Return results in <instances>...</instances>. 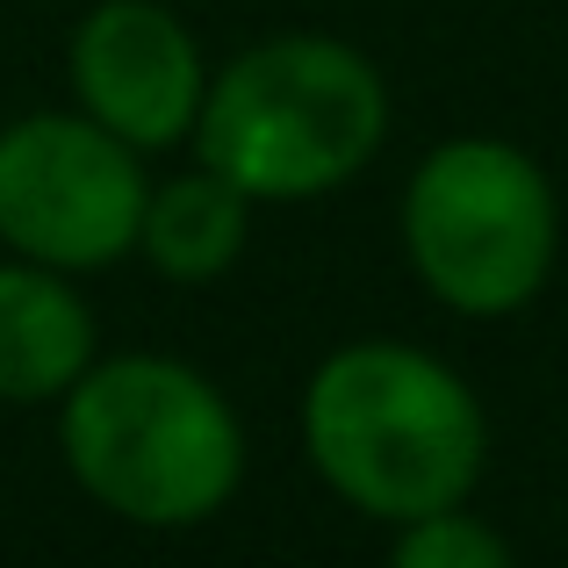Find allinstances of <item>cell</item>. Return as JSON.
<instances>
[{
  "label": "cell",
  "instance_id": "6da1fadb",
  "mask_svg": "<svg viewBox=\"0 0 568 568\" xmlns=\"http://www.w3.org/2000/svg\"><path fill=\"white\" fill-rule=\"evenodd\" d=\"M303 460L353 518L403 526L439 504H468L489 468V410L454 361L410 338H346L295 403Z\"/></svg>",
  "mask_w": 568,
  "mask_h": 568
},
{
  "label": "cell",
  "instance_id": "7a4b0ae2",
  "mask_svg": "<svg viewBox=\"0 0 568 568\" xmlns=\"http://www.w3.org/2000/svg\"><path fill=\"white\" fill-rule=\"evenodd\" d=\"M51 417L72 489L130 532L216 526L252 468L237 403L216 375L173 353H94Z\"/></svg>",
  "mask_w": 568,
  "mask_h": 568
},
{
  "label": "cell",
  "instance_id": "3957f363",
  "mask_svg": "<svg viewBox=\"0 0 568 568\" xmlns=\"http://www.w3.org/2000/svg\"><path fill=\"white\" fill-rule=\"evenodd\" d=\"M396 101L382 65L332 29H274L209 65L187 159L252 202H324L382 159Z\"/></svg>",
  "mask_w": 568,
  "mask_h": 568
},
{
  "label": "cell",
  "instance_id": "277c9868",
  "mask_svg": "<svg viewBox=\"0 0 568 568\" xmlns=\"http://www.w3.org/2000/svg\"><path fill=\"white\" fill-rule=\"evenodd\" d=\"M396 245L425 303L497 324L532 310L561 266V194L526 144L460 130L417 152L396 194Z\"/></svg>",
  "mask_w": 568,
  "mask_h": 568
},
{
  "label": "cell",
  "instance_id": "5b68a950",
  "mask_svg": "<svg viewBox=\"0 0 568 568\" xmlns=\"http://www.w3.org/2000/svg\"><path fill=\"white\" fill-rule=\"evenodd\" d=\"M144 187H152V159L130 152L72 101L0 123V252L14 260L80 281L123 266L138 252Z\"/></svg>",
  "mask_w": 568,
  "mask_h": 568
},
{
  "label": "cell",
  "instance_id": "8992f818",
  "mask_svg": "<svg viewBox=\"0 0 568 568\" xmlns=\"http://www.w3.org/2000/svg\"><path fill=\"white\" fill-rule=\"evenodd\" d=\"M65 94L144 159L187 152L209 94V51L166 0H94L65 37Z\"/></svg>",
  "mask_w": 568,
  "mask_h": 568
},
{
  "label": "cell",
  "instance_id": "52a82bcc",
  "mask_svg": "<svg viewBox=\"0 0 568 568\" xmlns=\"http://www.w3.org/2000/svg\"><path fill=\"white\" fill-rule=\"evenodd\" d=\"M101 353V317L80 274L0 260V410H51Z\"/></svg>",
  "mask_w": 568,
  "mask_h": 568
},
{
  "label": "cell",
  "instance_id": "ba28073f",
  "mask_svg": "<svg viewBox=\"0 0 568 568\" xmlns=\"http://www.w3.org/2000/svg\"><path fill=\"white\" fill-rule=\"evenodd\" d=\"M252 194H237L223 173H209L202 159L173 173H152L144 187V216H138V252L166 288H216L237 274L252 245Z\"/></svg>",
  "mask_w": 568,
  "mask_h": 568
},
{
  "label": "cell",
  "instance_id": "9c48e42d",
  "mask_svg": "<svg viewBox=\"0 0 568 568\" xmlns=\"http://www.w3.org/2000/svg\"><path fill=\"white\" fill-rule=\"evenodd\" d=\"M388 568H511V540L468 497L388 526Z\"/></svg>",
  "mask_w": 568,
  "mask_h": 568
}]
</instances>
